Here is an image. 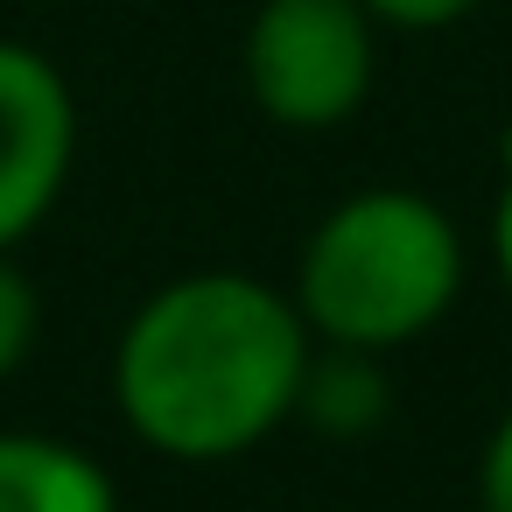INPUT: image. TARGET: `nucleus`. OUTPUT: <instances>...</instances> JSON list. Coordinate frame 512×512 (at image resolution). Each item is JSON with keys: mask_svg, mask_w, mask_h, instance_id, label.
I'll return each mask as SVG.
<instances>
[{"mask_svg": "<svg viewBox=\"0 0 512 512\" xmlns=\"http://www.w3.org/2000/svg\"><path fill=\"white\" fill-rule=\"evenodd\" d=\"M316 337L288 288L197 267L141 295L113 344V400L169 463H232L295 421Z\"/></svg>", "mask_w": 512, "mask_h": 512, "instance_id": "obj_1", "label": "nucleus"}, {"mask_svg": "<svg viewBox=\"0 0 512 512\" xmlns=\"http://www.w3.org/2000/svg\"><path fill=\"white\" fill-rule=\"evenodd\" d=\"M470 281V253L456 218L400 183L358 190L330 204L295 260V309L316 344L337 351H407L428 337Z\"/></svg>", "mask_w": 512, "mask_h": 512, "instance_id": "obj_2", "label": "nucleus"}, {"mask_svg": "<svg viewBox=\"0 0 512 512\" xmlns=\"http://www.w3.org/2000/svg\"><path fill=\"white\" fill-rule=\"evenodd\" d=\"M246 92L288 134L358 120L379 78V22L365 0H260L246 22Z\"/></svg>", "mask_w": 512, "mask_h": 512, "instance_id": "obj_3", "label": "nucleus"}, {"mask_svg": "<svg viewBox=\"0 0 512 512\" xmlns=\"http://www.w3.org/2000/svg\"><path fill=\"white\" fill-rule=\"evenodd\" d=\"M78 169V92L36 43L0 36V253L50 225Z\"/></svg>", "mask_w": 512, "mask_h": 512, "instance_id": "obj_4", "label": "nucleus"}, {"mask_svg": "<svg viewBox=\"0 0 512 512\" xmlns=\"http://www.w3.org/2000/svg\"><path fill=\"white\" fill-rule=\"evenodd\" d=\"M0 512H127L113 470L36 428H0Z\"/></svg>", "mask_w": 512, "mask_h": 512, "instance_id": "obj_5", "label": "nucleus"}, {"mask_svg": "<svg viewBox=\"0 0 512 512\" xmlns=\"http://www.w3.org/2000/svg\"><path fill=\"white\" fill-rule=\"evenodd\" d=\"M393 414V379L372 351H337V344H316L309 372H302V400H295V421L330 435V442H365L372 428H386Z\"/></svg>", "mask_w": 512, "mask_h": 512, "instance_id": "obj_6", "label": "nucleus"}, {"mask_svg": "<svg viewBox=\"0 0 512 512\" xmlns=\"http://www.w3.org/2000/svg\"><path fill=\"white\" fill-rule=\"evenodd\" d=\"M43 344V295L15 253H0V386H8Z\"/></svg>", "mask_w": 512, "mask_h": 512, "instance_id": "obj_7", "label": "nucleus"}, {"mask_svg": "<svg viewBox=\"0 0 512 512\" xmlns=\"http://www.w3.org/2000/svg\"><path fill=\"white\" fill-rule=\"evenodd\" d=\"M477 8H491V0H365V15H372L379 29H407V36L456 29V22H470Z\"/></svg>", "mask_w": 512, "mask_h": 512, "instance_id": "obj_8", "label": "nucleus"}, {"mask_svg": "<svg viewBox=\"0 0 512 512\" xmlns=\"http://www.w3.org/2000/svg\"><path fill=\"white\" fill-rule=\"evenodd\" d=\"M477 505H484V512H512V407H505L498 428L484 435V456H477Z\"/></svg>", "mask_w": 512, "mask_h": 512, "instance_id": "obj_9", "label": "nucleus"}, {"mask_svg": "<svg viewBox=\"0 0 512 512\" xmlns=\"http://www.w3.org/2000/svg\"><path fill=\"white\" fill-rule=\"evenodd\" d=\"M505 183H498V204H491V267H498V281H505V295H512V134H505Z\"/></svg>", "mask_w": 512, "mask_h": 512, "instance_id": "obj_10", "label": "nucleus"}]
</instances>
